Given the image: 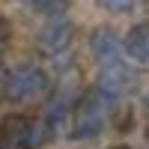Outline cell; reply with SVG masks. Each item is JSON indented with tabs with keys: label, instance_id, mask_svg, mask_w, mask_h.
Instances as JSON below:
<instances>
[{
	"label": "cell",
	"instance_id": "obj_1",
	"mask_svg": "<svg viewBox=\"0 0 149 149\" xmlns=\"http://www.w3.org/2000/svg\"><path fill=\"white\" fill-rule=\"evenodd\" d=\"M110 107H113V98H107L102 93H90L84 95V102L78 104V110L72 113V131L69 140H93L102 134V128L107 125Z\"/></svg>",
	"mask_w": 149,
	"mask_h": 149
},
{
	"label": "cell",
	"instance_id": "obj_2",
	"mask_svg": "<svg viewBox=\"0 0 149 149\" xmlns=\"http://www.w3.org/2000/svg\"><path fill=\"white\" fill-rule=\"evenodd\" d=\"M42 95H48V74L39 66L21 63L15 69H9V78L3 86V98L9 104H30Z\"/></svg>",
	"mask_w": 149,
	"mask_h": 149
},
{
	"label": "cell",
	"instance_id": "obj_3",
	"mask_svg": "<svg viewBox=\"0 0 149 149\" xmlns=\"http://www.w3.org/2000/svg\"><path fill=\"white\" fill-rule=\"evenodd\" d=\"M72 21L66 15H60V18H48L42 24V30L39 36H36V42H39V51L45 54H60V51H66L69 42H72Z\"/></svg>",
	"mask_w": 149,
	"mask_h": 149
},
{
	"label": "cell",
	"instance_id": "obj_4",
	"mask_svg": "<svg viewBox=\"0 0 149 149\" xmlns=\"http://www.w3.org/2000/svg\"><path fill=\"white\" fill-rule=\"evenodd\" d=\"M131 84H134V72L125 63H116V66H102V69H98L93 90L107 95V98H116V95L125 93Z\"/></svg>",
	"mask_w": 149,
	"mask_h": 149
},
{
	"label": "cell",
	"instance_id": "obj_5",
	"mask_svg": "<svg viewBox=\"0 0 149 149\" xmlns=\"http://www.w3.org/2000/svg\"><path fill=\"white\" fill-rule=\"evenodd\" d=\"M90 51H93V57H95L102 66H116V63H122V60H119L122 42L116 39V33L110 30V27H95V30L90 33Z\"/></svg>",
	"mask_w": 149,
	"mask_h": 149
},
{
	"label": "cell",
	"instance_id": "obj_6",
	"mask_svg": "<svg viewBox=\"0 0 149 149\" xmlns=\"http://www.w3.org/2000/svg\"><path fill=\"white\" fill-rule=\"evenodd\" d=\"M0 140L9 149H27V143H30V116H9V119H3Z\"/></svg>",
	"mask_w": 149,
	"mask_h": 149
},
{
	"label": "cell",
	"instance_id": "obj_7",
	"mask_svg": "<svg viewBox=\"0 0 149 149\" xmlns=\"http://www.w3.org/2000/svg\"><path fill=\"white\" fill-rule=\"evenodd\" d=\"M122 51L134 63H149V24H137V27H131L125 33Z\"/></svg>",
	"mask_w": 149,
	"mask_h": 149
},
{
	"label": "cell",
	"instance_id": "obj_8",
	"mask_svg": "<svg viewBox=\"0 0 149 149\" xmlns=\"http://www.w3.org/2000/svg\"><path fill=\"white\" fill-rule=\"evenodd\" d=\"M24 6H30L36 15H48V18L66 15V0H24Z\"/></svg>",
	"mask_w": 149,
	"mask_h": 149
},
{
	"label": "cell",
	"instance_id": "obj_9",
	"mask_svg": "<svg viewBox=\"0 0 149 149\" xmlns=\"http://www.w3.org/2000/svg\"><path fill=\"white\" fill-rule=\"evenodd\" d=\"M107 12H128L134 6V0H98Z\"/></svg>",
	"mask_w": 149,
	"mask_h": 149
},
{
	"label": "cell",
	"instance_id": "obj_10",
	"mask_svg": "<svg viewBox=\"0 0 149 149\" xmlns=\"http://www.w3.org/2000/svg\"><path fill=\"white\" fill-rule=\"evenodd\" d=\"M9 36H12V27H9V21L0 15V51L6 48V42H9Z\"/></svg>",
	"mask_w": 149,
	"mask_h": 149
},
{
	"label": "cell",
	"instance_id": "obj_11",
	"mask_svg": "<svg viewBox=\"0 0 149 149\" xmlns=\"http://www.w3.org/2000/svg\"><path fill=\"white\" fill-rule=\"evenodd\" d=\"M110 149H131V146H125V143H113Z\"/></svg>",
	"mask_w": 149,
	"mask_h": 149
}]
</instances>
